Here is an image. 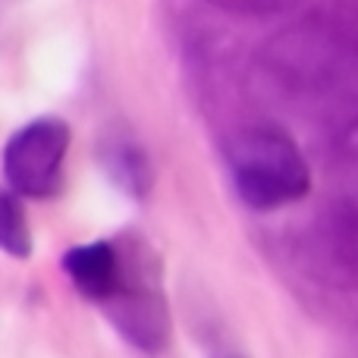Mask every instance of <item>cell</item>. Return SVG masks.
Segmentation results:
<instances>
[{
  "label": "cell",
  "mask_w": 358,
  "mask_h": 358,
  "mask_svg": "<svg viewBox=\"0 0 358 358\" xmlns=\"http://www.w3.org/2000/svg\"><path fill=\"white\" fill-rule=\"evenodd\" d=\"M236 195L252 210H277L308 195L311 170L296 138L280 126H245L227 142Z\"/></svg>",
  "instance_id": "6da1fadb"
},
{
  "label": "cell",
  "mask_w": 358,
  "mask_h": 358,
  "mask_svg": "<svg viewBox=\"0 0 358 358\" xmlns=\"http://www.w3.org/2000/svg\"><path fill=\"white\" fill-rule=\"evenodd\" d=\"M117 252L123 264L120 286L110 299L101 302V308L132 349L145 355H161L173 336L167 296L161 289V258L136 233L117 239Z\"/></svg>",
  "instance_id": "7a4b0ae2"
},
{
  "label": "cell",
  "mask_w": 358,
  "mask_h": 358,
  "mask_svg": "<svg viewBox=\"0 0 358 358\" xmlns=\"http://www.w3.org/2000/svg\"><path fill=\"white\" fill-rule=\"evenodd\" d=\"M69 126L57 117H41L22 126L6 142L3 176L16 195L50 198L63 189V161L69 151Z\"/></svg>",
  "instance_id": "3957f363"
},
{
  "label": "cell",
  "mask_w": 358,
  "mask_h": 358,
  "mask_svg": "<svg viewBox=\"0 0 358 358\" xmlns=\"http://www.w3.org/2000/svg\"><path fill=\"white\" fill-rule=\"evenodd\" d=\"M63 271L69 273L73 286L82 296L94 299V302H104L117 292L120 286V252L117 242H85V245H76L63 255Z\"/></svg>",
  "instance_id": "277c9868"
},
{
  "label": "cell",
  "mask_w": 358,
  "mask_h": 358,
  "mask_svg": "<svg viewBox=\"0 0 358 358\" xmlns=\"http://www.w3.org/2000/svg\"><path fill=\"white\" fill-rule=\"evenodd\" d=\"M101 167L107 179L129 198H145L155 189V167L132 138H110L101 148Z\"/></svg>",
  "instance_id": "5b68a950"
},
{
  "label": "cell",
  "mask_w": 358,
  "mask_h": 358,
  "mask_svg": "<svg viewBox=\"0 0 358 358\" xmlns=\"http://www.w3.org/2000/svg\"><path fill=\"white\" fill-rule=\"evenodd\" d=\"M0 252L10 258H29L31 255V233L25 210L13 192L0 189Z\"/></svg>",
  "instance_id": "8992f818"
},
{
  "label": "cell",
  "mask_w": 358,
  "mask_h": 358,
  "mask_svg": "<svg viewBox=\"0 0 358 358\" xmlns=\"http://www.w3.org/2000/svg\"><path fill=\"white\" fill-rule=\"evenodd\" d=\"M210 6H220L227 13H242V16H277V13L296 10L302 0H204Z\"/></svg>",
  "instance_id": "52a82bcc"
},
{
  "label": "cell",
  "mask_w": 358,
  "mask_h": 358,
  "mask_svg": "<svg viewBox=\"0 0 358 358\" xmlns=\"http://www.w3.org/2000/svg\"><path fill=\"white\" fill-rule=\"evenodd\" d=\"M343 192H346L349 208L358 214V126L349 129L346 155H343Z\"/></svg>",
  "instance_id": "ba28073f"
}]
</instances>
